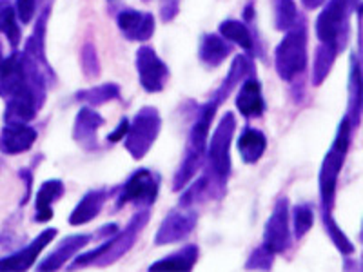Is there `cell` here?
Wrapping results in <instances>:
<instances>
[{"label": "cell", "mask_w": 363, "mask_h": 272, "mask_svg": "<svg viewBox=\"0 0 363 272\" xmlns=\"http://www.w3.org/2000/svg\"><path fill=\"white\" fill-rule=\"evenodd\" d=\"M0 33L8 38L11 50L15 51L21 44V28L17 24L15 8L9 0H0Z\"/></svg>", "instance_id": "obj_29"}, {"label": "cell", "mask_w": 363, "mask_h": 272, "mask_svg": "<svg viewBox=\"0 0 363 272\" xmlns=\"http://www.w3.org/2000/svg\"><path fill=\"white\" fill-rule=\"evenodd\" d=\"M238 153L242 162L247 165H255L262 160L267 149V138L258 129L247 128L242 135H240L238 142H236Z\"/></svg>", "instance_id": "obj_23"}, {"label": "cell", "mask_w": 363, "mask_h": 272, "mask_svg": "<svg viewBox=\"0 0 363 272\" xmlns=\"http://www.w3.org/2000/svg\"><path fill=\"white\" fill-rule=\"evenodd\" d=\"M314 223V209L311 203H298L293 209V231L294 238H306L307 232L313 229Z\"/></svg>", "instance_id": "obj_32"}, {"label": "cell", "mask_w": 363, "mask_h": 272, "mask_svg": "<svg viewBox=\"0 0 363 272\" xmlns=\"http://www.w3.org/2000/svg\"><path fill=\"white\" fill-rule=\"evenodd\" d=\"M218 31H220V37L233 42V44L240 45L242 50L245 51L255 50V38H252L251 29H249L244 22L229 18V21H223L222 24H220Z\"/></svg>", "instance_id": "obj_28"}, {"label": "cell", "mask_w": 363, "mask_h": 272, "mask_svg": "<svg viewBox=\"0 0 363 272\" xmlns=\"http://www.w3.org/2000/svg\"><path fill=\"white\" fill-rule=\"evenodd\" d=\"M251 73H252L251 60H249L245 55H238V57L233 60L231 69H229V73H227V76H225V80L222 82V86H220L218 89L213 93V96H211V98L222 106V103L227 100V96L231 95L233 91H235V87L240 86V82H244L247 76H251Z\"/></svg>", "instance_id": "obj_21"}, {"label": "cell", "mask_w": 363, "mask_h": 272, "mask_svg": "<svg viewBox=\"0 0 363 272\" xmlns=\"http://www.w3.org/2000/svg\"><path fill=\"white\" fill-rule=\"evenodd\" d=\"M327 0H301V6L306 9H318L320 6L325 4Z\"/></svg>", "instance_id": "obj_39"}, {"label": "cell", "mask_w": 363, "mask_h": 272, "mask_svg": "<svg viewBox=\"0 0 363 272\" xmlns=\"http://www.w3.org/2000/svg\"><path fill=\"white\" fill-rule=\"evenodd\" d=\"M80 64L87 79H99L100 74V60L96 55V47L93 44H86L80 53Z\"/></svg>", "instance_id": "obj_33"}, {"label": "cell", "mask_w": 363, "mask_h": 272, "mask_svg": "<svg viewBox=\"0 0 363 272\" xmlns=\"http://www.w3.org/2000/svg\"><path fill=\"white\" fill-rule=\"evenodd\" d=\"M57 236V229L48 227L29 245H26L21 251L13 252V254L0 258V271H28L35 265L40 252L51 244Z\"/></svg>", "instance_id": "obj_12"}, {"label": "cell", "mask_w": 363, "mask_h": 272, "mask_svg": "<svg viewBox=\"0 0 363 272\" xmlns=\"http://www.w3.org/2000/svg\"><path fill=\"white\" fill-rule=\"evenodd\" d=\"M44 0H15V15L22 26L29 24L37 15L38 8Z\"/></svg>", "instance_id": "obj_35"}, {"label": "cell", "mask_w": 363, "mask_h": 272, "mask_svg": "<svg viewBox=\"0 0 363 272\" xmlns=\"http://www.w3.org/2000/svg\"><path fill=\"white\" fill-rule=\"evenodd\" d=\"M236 132V116L235 113L227 111L213 131L211 138H207L206 147V164L211 183V194L222 196L225 191L227 180L231 174V144Z\"/></svg>", "instance_id": "obj_2"}, {"label": "cell", "mask_w": 363, "mask_h": 272, "mask_svg": "<svg viewBox=\"0 0 363 272\" xmlns=\"http://www.w3.org/2000/svg\"><path fill=\"white\" fill-rule=\"evenodd\" d=\"M347 118L351 120L352 128L359 125L362 116V60L359 53L351 55V69H349V111Z\"/></svg>", "instance_id": "obj_22"}, {"label": "cell", "mask_w": 363, "mask_h": 272, "mask_svg": "<svg viewBox=\"0 0 363 272\" xmlns=\"http://www.w3.org/2000/svg\"><path fill=\"white\" fill-rule=\"evenodd\" d=\"M196 222H199V216L193 209H182L180 207V209L171 210L158 227L157 236H155V245L164 247V245L184 242L194 231Z\"/></svg>", "instance_id": "obj_11"}, {"label": "cell", "mask_w": 363, "mask_h": 272, "mask_svg": "<svg viewBox=\"0 0 363 272\" xmlns=\"http://www.w3.org/2000/svg\"><path fill=\"white\" fill-rule=\"evenodd\" d=\"M149 222V209H142L131 216L128 225L124 227V231H118L116 234L108 238V249L104 251L99 260L95 261V267H109V265L116 264L122 256L128 254L133 249L135 242L138 239L140 232L144 231V227Z\"/></svg>", "instance_id": "obj_8"}, {"label": "cell", "mask_w": 363, "mask_h": 272, "mask_svg": "<svg viewBox=\"0 0 363 272\" xmlns=\"http://www.w3.org/2000/svg\"><path fill=\"white\" fill-rule=\"evenodd\" d=\"M18 176L22 178V180H24V183H26V194H24V198H22V205H26V203H28V200H29V196H31V183H33V173H31V171L29 169H21L18 171Z\"/></svg>", "instance_id": "obj_38"}, {"label": "cell", "mask_w": 363, "mask_h": 272, "mask_svg": "<svg viewBox=\"0 0 363 272\" xmlns=\"http://www.w3.org/2000/svg\"><path fill=\"white\" fill-rule=\"evenodd\" d=\"M349 11L351 0H327V6L316 18L318 40L343 50L349 37Z\"/></svg>", "instance_id": "obj_6"}, {"label": "cell", "mask_w": 363, "mask_h": 272, "mask_svg": "<svg viewBox=\"0 0 363 272\" xmlns=\"http://www.w3.org/2000/svg\"><path fill=\"white\" fill-rule=\"evenodd\" d=\"M106 124L104 116L93 108H82L77 116H74L73 124V140L84 151H96L99 149V129Z\"/></svg>", "instance_id": "obj_14"}, {"label": "cell", "mask_w": 363, "mask_h": 272, "mask_svg": "<svg viewBox=\"0 0 363 272\" xmlns=\"http://www.w3.org/2000/svg\"><path fill=\"white\" fill-rule=\"evenodd\" d=\"M218 108L220 103L215 102L213 98H209L203 106L199 108L196 120H194L193 128L189 131V138H187L186 153H184L180 167H178L173 178V191H177V193L186 189L191 183V180L196 176V173L202 169L203 160H206V147L211 124H213V118H215Z\"/></svg>", "instance_id": "obj_1"}, {"label": "cell", "mask_w": 363, "mask_h": 272, "mask_svg": "<svg viewBox=\"0 0 363 272\" xmlns=\"http://www.w3.org/2000/svg\"><path fill=\"white\" fill-rule=\"evenodd\" d=\"M64 193H66V186L62 183V180H45L37 191V196H35V220L40 223L50 222L53 218V203L62 198Z\"/></svg>", "instance_id": "obj_18"}, {"label": "cell", "mask_w": 363, "mask_h": 272, "mask_svg": "<svg viewBox=\"0 0 363 272\" xmlns=\"http://www.w3.org/2000/svg\"><path fill=\"white\" fill-rule=\"evenodd\" d=\"M236 108L245 118H260L265 111V100L262 95V86L255 76H247L242 82L236 95Z\"/></svg>", "instance_id": "obj_17"}, {"label": "cell", "mask_w": 363, "mask_h": 272, "mask_svg": "<svg viewBox=\"0 0 363 272\" xmlns=\"http://www.w3.org/2000/svg\"><path fill=\"white\" fill-rule=\"evenodd\" d=\"M74 98L79 100V102L87 103L89 108H99V106H104V103L111 102V100H118L120 87L116 86L115 82L100 84V86L79 91V93L74 95Z\"/></svg>", "instance_id": "obj_27"}, {"label": "cell", "mask_w": 363, "mask_h": 272, "mask_svg": "<svg viewBox=\"0 0 363 272\" xmlns=\"http://www.w3.org/2000/svg\"><path fill=\"white\" fill-rule=\"evenodd\" d=\"M274 252L269 251L265 245H262V247L255 249L252 251V254L249 256L247 264H245V268L247 271H269V268H272V265H274Z\"/></svg>", "instance_id": "obj_34"}, {"label": "cell", "mask_w": 363, "mask_h": 272, "mask_svg": "<svg viewBox=\"0 0 363 272\" xmlns=\"http://www.w3.org/2000/svg\"><path fill=\"white\" fill-rule=\"evenodd\" d=\"M307 28L306 24H296L285 31L284 40L274 51V67L284 82H294L307 67Z\"/></svg>", "instance_id": "obj_4"}, {"label": "cell", "mask_w": 363, "mask_h": 272, "mask_svg": "<svg viewBox=\"0 0 363 272\" xmlns=\"http://www.w3.org/2000/svg\"><path fill=\"white\" fill-rule=\"evenodd\" d=\"M352 131H354V128H352L351 120L343 116L338 125V131H336L335 140H333V145H330L322 162V169H320V176H318L322 215H333V209H335L336 187H338L340 173H342V167L345 164L347 153H349V147H351Z\"/></svg>", "instance_id": "obj_3"}, {"label": "cell", "mask_w": 363, "mask_h": 272, "mask_svg": "<svg viewBox=\"0 0 363 272\" xmlns=\"http://www.w3.org/2000/svg\"><path fill=\"white\" fill-rule=\"evenodd\" d=\"M340 50L333 44H322L316 47L313 62V86H322L325 79L329 76L330 69L335 66L336 58H338Z\"/></svg>", "instance_id": "obj_26"}, {"label": "cell", "mask_w": 363, "mask_h": 272, "mask_svg": "<svg viewBox=\"0 0 363 272\" xmlns=\"http://www.w3.org/2000/svg\"><path fill=\"white\" fill-rule=\"evenodd\" d=\"M128 129H129V120L128 118L120 120L118 128H116L115 131L111 132V135H108V142H109V144H116V142L124 140V136L128 135Z\"/></svg>", "instance_id": "obj_37"}, {"label": "cell", "mask_w": 363, "mask_h": 272, "mask_svg": "<svg viewBox=\"0 0 363 272\" xmlns=\"http://www.w3.org/2000/svg\"><path fill=\"white\" fill-rule=\"evenodd\" d=\"M182 0H160V18L162 22H173L180 13Z\"/></svg>", "instance_id": "obj_36"}, {"label": "cell", "mask_w": 363, "mask_h": 272, "mask_svg": "<svg viewBox=\"0 0 363 272\" xmlns=\"http://www.w3.org/2000/svg\"><path fill=\"white\" fill-rule=\"evenodd\" d=\"M272 8H274V28L278 31H289L300 21L294 0H274Z\"/></svg>", "instance_id": "obj_30"}, {"label": "cell", "mask_w": 363, "mask_h": 272, "mask_svg": "<svg viewBox=\"0 0 363 272\" xmlns=\"http://www.w3.org/2000/svg\"><path fill=\"white\" fill-rule=\"evenodd\" d=\"M264 245L274 254L287 252L291 247V225H289V200L281 196L274 203L271 216L264 229Z\"/></svg>", "instance_id": "obj_10"}, {"label": "cell", "mask_w": 363, "mask_h": 272, "mask_svg": "<svg viewBox=\"0 0 363 272\" xmlns=\"http://www.w3.org/2000/svg\"><path fill=\"white\" fill-rule=\"evenodd\" d=\"M322 220H323V227H325V232L329 234L330 242L335 244V247L338 249V251L342 252L343 256L354 254V251H356L354 244H352L351 239H349V236H347L345 232L342 231V227L336 223L335 216H333V215H322Z\"/></svg>", "instance_id": "obj_31"}, {"label": "cell", "mask_w": 363, "mask_h": 272, "mask_svg": "<svg viewBox=\"0 0 363 272\" xmlns=\"http://www.w3.org/2000/svg\"><path fill=\"white\" fill-rule=\"evenodd\" d=\"M93 239V234H73L64 238L60 244L57 245L53 252H51L45 260H42L37 265L38 271H58L62 268L67 261L77 256V252L82 251L87 244Z\"/></svg>", "instance_id": "obj_16"}, {"label": "cell", "mask_w": 363, "mask_h": 272, "mask_svg": "<svg viewBox=\"0 0 363 272\" xmlns=\"http://www.w3.org/2000/svg\"><path fill=\"white\" fill-rule=\"evenodd\" d=\"M231 45L220 35H203L199 45V58L211 69H216L225 62V58L231 55Z\"/></svg>", "instance_id": "obj_24"}, {"label": "cell", "mask_w": 363, "mask_h": 272, "mask_svg": "<svg viewBox=\"0 0 363 272\" xmlns=\"http://www.w3.org/2000/svg\"><path fill=\"white\" fill-rule=\"evenodd\" d=\"M162 129V118L157 108L145 106L129 122L128 135L124 136V147L135 160H142L151 151Z\"/></svg>", "instance_id": "obj_5"}, {"label": "cell", "mask_w": 363, "mask_h": 272, "mask_svg": "<svg viewBox=\"0 0 363 272\" xmlns=\"http://www.w3.org/2000/svg\"><path fill=\"white\" fill-rule=\"evenodd\" d=\"M199 254L200 251L196 245H186L180 251L173 252V254L165 256L162 260L149 265V271H193V267L199 261Z\"/></svg>", "instance_id": "obj_25"}, {"label": "cell", "mask_w": 363, "mask_h": 272, "mask_svg": "<svg viewBox=\"0 0 363 272\" xmlns=\"http://www.w3.org/2000/svg\"><path fill=\"white\" fill-rule=\"evenodd\" d=\"M120 33L129 42H145L155 35V17L151 13H140L135 9H122L116 15Z\"/></svg>", "instance_id": "obj_15"}, {"label": "cell", "mask_w": 363, "mask_h": 272, "mask_svg": "<svg viewBox=\"0 0 363 272\" xmlns=\"http://www.w3.org/2000/svg\"><path fill=\"white\" fill-rule=\"evenodd\" d=\"M108 196L109 194L106 189L87 191V193L82 196V200L77 203V207L71 210L69 225L73 227L86 225V223H89L91 220H95L96 216L100 215L104 203L108 202Z\"/></svg>", "instance_id": "obj_19"}, {"label": "cell", "mask_w": 363, "mask_h": 272, "mask_svg": "<svg viewBox=\"0 0 363 272\" xmlns=\"http://www.w3.org/2000/svg\"><path fill=\"white\" fill-rule=\"evenodd\" d=\"M138 82L147 93H160L169 80V67L149 45H142L135 57Z\"/></svg>", "instance_id": "obj_9"}, {"label": "cell", "mask_w": 363, "mask_h": 272, "mask_svg": "<svg viewBox=\"0 0 363 272\" xmlns=\"http://www.w3.org/2000/svg\"><path fill=\"white\" fill-rule=\"evenodd\" d=\"M50 13H51V6H45L44 11L38 15L33 33H31V37L26 40L24 53L29 55V57L33 58V60H37L40 66H44L45 69L53 73V67H51V64L48 62V57H45V28H48Z\"/></svg>", "instance_id": "obj_20"}, {"label": "cell", "mask_w": 363, "mask_h": 272, "mask_svg": "<svg viewBox=\"0 0 363 272\" xmlns=\"http://www.w3.org/2000/svg\"><path fill=\"white\" fill-rule=\"evenodd\" d=\"M160 191V178L151 169H138L125 180V183L120 189L118 198H116V209L135 203L140 209H149L155 205Z\"/></svg>", "instance_id": "obj_7"}, {"label": "cell", "mask_w": 363, "mask_h": 272, "mask_svg": "<svg viewBox=\"0 0 363 272\" xmlns=\"http://www.w3.org/2000/svg\"><path fill=\"white\" fill-rule=\"evenodd\" d=\"M38 138L37 129L24 122H6L0 131V153L17 157L33 147Z\"/></svg>", "instance_id": "obj_13"}]
</instances>
